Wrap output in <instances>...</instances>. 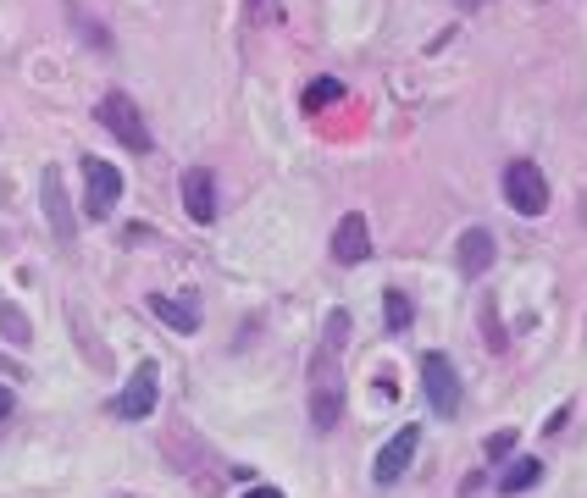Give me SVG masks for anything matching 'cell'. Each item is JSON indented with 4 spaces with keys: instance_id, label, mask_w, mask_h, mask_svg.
<instances>
[{
    "instance_id": "4fadbf2b",
    "label": "cell",
    "mask_w": 587,
    "mask_h": 498,
    "mask_svg": "<svg viewBox=\"0 0 587 498\" xmlns=\"http://www.w3.org/2000/svg\"><path fill=\"white\" fill-rule=\"evenodd\" d=\"M538 482H543V465H538V460H516L510 471H504L499 493H510V498H516V493H532Z\"/></svg>"
},
{
    "instance_id": "6da1fadb",
    "label": "cell",
    "mask_w": 587,
    "mask_h": 498,
    "mask_svg": "<svg viewBox=\"0 0 587 498\" xmlns=\"http://www.w3.org/2000/svg\"><path fill=\"white\" fill-rule=\"evenodd\" d=\"M421 399L432 404L438 421H455L460 404H466V382H460L455 360H449L444 349H427V355H421Z\"/></svg>"
},
{
    "instance_id": "8992f818",
    "label": "cell",
    "mask_w": 587,
    "mask_h": 498,
    "mask_svg": "<svg viewBox=\"0 0 587 498\" xmlns=\"http://www.w3.org/2000/svg\"><path fill=\"white\" fill-rule=\"evenodd\" d=\"M504 205L516 216H543L549 211V183L532 161H510L504 166Z\"/></svg>"
},
{
    "instance_id": "52a82bcc",
    "label": "cell",
    "mask_w": 587,
    "mask_h": 498,
    "mask_svg": "<svg viewBox=\"0 0 587 498\" xmlns=\"http://www.w3.org/2000/svg\"><path fill=\"white\" fill-rule=\"evenodd\" d=\"M416 443H421V427H399L394 438L383 443V454H377V465H372V482H377V487H394L399 476L410 471V460H416Z\"/></svg>"
},
{
    "instance_id": "d6986e66",
    "label": "cell",
    "mask_w": 587,
    "mask_h": 498,
    "mask_svg": "<svg viewBox=\"0 0 587 498\" xmlns=\"http://www.w3.org/2000/svg\"><path fill=\"white\" fill-rule=\"evenodd\" d=\"M277 6H283V0H244V12H250V23H272V17H277Z\"/></svg>"
},
{
    "instance_id": "7c38bea8",
    "label": "cell",
    "mask_w": 587,
    "mask_h": 498,
    "mask_svg": "<svg viewBox=\"0 0 587 498\" xmlns=\"http://www.w3.org/2000/svg\"><path fill=\"white\" fill-rule=\"evenodd\" d=\"M150 316H161L172 332H200V316H194V305H178V299H161V294H150Z\"/></svg>"
},
{
    "instance_id": "7402d4cb",
    "label": "cell",
    "mask_w": 587,
    "mask_h": 498,
    "mask_svg": "<svg viewBox=\"0 0 587 498\" xmlns=\"http://www.w3.org/2000/svg\"><path fill=\"white\" fill-rule=\"evenodd\" d=\"M565 421H571V410H554V415H549V421H543V432H549V438H554V432H560V427H565Z\"/></svg>"
},
{
    "instance_id": "7a4b0ae2",
    "label": "cell",
    "mask_w": 587,
    "mask_h": 498,
    "mask_svg": "<svg viewBox=\"0 0 587 498\" xmlns=\"http://www.w3.org/2000/svg\"><path fill=\"white\" fill-rule=\"evenodd\" d=\"M338 415H344V377H338V355L316 349V366H311V427L316 432H333Z\"/></svg>"
},
{
    "instance_id": "ba28073f",
    "label": "cell",
    "mask_w": 587,
    "mask_h": 498,
    "mask_svg": "<svg viewBox=\"0 0 587 498\" xmlns=\"http://www.w3.org/2000/svg\"><path fill=\"white\" fill-rule=\"evenodd\" d=\"M333 261L338 266H366L372 261V227H366L360 211H349L344 222L333 227Z\"/></svg>"
},
{
    "instance_id": "9c48e42d",
    "label": "cell",
    "mask_w": 587,
    "mask_h": 498,
    "mask_svg": "<svg viewBox=\"0 0 587 498\" xmlns=\"http://www.w3.org/2000/svg\"><path fill=\"white\" fill-rule=\"evenodd\" d=\"M39 200H45L50 233H56V238H72V233H78V222H72V205H67V183H61V166H45V172H39Z\"/></svg>"
},
{
    "instance_id": "9a60e30c",
    "label": "cell",
    "mask_w": 587,
    "mask_h": 498,
    "mask_svg": "<svg viewBox=\"0 0 587 498\" xmlns=\"http://www.w3.org/2000/svg\"><path fill=\"white\" fill-rule=\"evenodd\" d=\"M344 100V83L338 78H311V89H305V111H327Z\"/></svg>"
},
{
    "instance_id": "cb8c5ba5",
    "label": "cell",
    "mask_w": 587,
    "mask_h": 498,
    "mask_svg": "<svg viewBox=\"0 0 587 498\" xmlns=\"http://www.w3.org/2000/svg\"><path fill=\"white\" fill-rule=\"evenodd\" d=\"M0 371H12V377H17V371H23V366H17V360H6V355H0Z\"/></svg>"
},
{
    "instance_id": "603a6c76",
    "label": "cell",
    "mask_w": 587,
    "mask_h": 498,
    "mask_svg": "<svg viewBox=\"0 0 587 498\" xmlns=\"http://www.w3.org/2000/svg\"><path fill=\"white\" fill-rule=\"evenodd\" d=\"M244 498H283V493H277V487H250Z\"/></svg>"
},
{
    "instance_id": "2e32d148",
    "label": "cell",
    "mask_w": 587,
    "mask_h": 498,
    "mask_svg": "<svg viewBox=\"0 0 587 498\" xmlns=\"http://www.w3.org/2000/svg\"><path fill=\"white\" fill-rule=\"evenodd\" d=\"M349 344V310L338 305V310H327V327H322V349L327 355H338V349Z\"/></svg>"
},
{
    "instance_id": "5bb4252c",
    "label": "cell",
    "mask_w": 587,
    "mask_h": 498,
    "mask_svg": "<svg viewBox=\"0 0 587 498\" xmlns=\"http://www.w3.org/2000/svg\"><path fill=\"white\" fill-rule=\"evenodd\" d=\"M383 321H388V332H410V321H416V305H410V294L388 288V294H383Z\"/></svg>"
},
{
    "instance_id": "e0dca14e",
    "label": "cell",
    "mask_w": 587,
    "mask_h": 498,
    "mask_svg": "<svg viewBox=\"0 0 587 498\" xmlns=\"http://www.w3.org/2000/svg\"><path fill=\"white\" fill-rule=\"evenodd\" d=\"M0 338H12V344H28V338H34V327L23 321V310L6 305V299H0Z\"/></svg>"
},
{
    "instance_id": "d4e9b609",
    "label": "cell",
    "mask_w": 587,
    "mask_h": 498,
    "mask_svg": "<svg viewBox=\"0 0 587 498\" xmlns=\"http://www.w3.org/2000/svg\"><path fill=\"white\" fill-rule=\"evenodd\" d=\"M460 6H466V12H477V6H482V0H460Z\"/></svg>"
},
{
    "instance_id": "277c9868",
    "label": "cell",
    "mask_w": 587,
    "mask_h": 498,
    "mask_svg": "<svg viewBox=\"0 0 587 498\" xmlns=\"http://www.w3.org/2000/svg\"><path fill=\"white\" fill-rule=\"evenodd\" d=\"M161 404V366L156 360H139L133 366V377L117 388V399H111V415L117 421H144V415H156Z\"/></svg>"
},
{
    "instance_id": "ffe728a7",
    "label": "cell",
    "mask_w": 587,
    "mask_h": 498,
    "mask_svg": "<svg viewBox=\"0 0 587 498\" xmlns=\"http://www.w3.org/2000/svg\"><path fill=\"white\" fill-rule=\"evenodd\" d=\"M482 332H488V344H493V349H504V327H499V310H493V305L482 310Z\"/></svg>"
},
{
    "instance_id": "ac0fdd59",
    "label": "cell",
    "mask_w": 587,
    "mask_h": 498,
    "mask_svg": "<svg viewBox=\"0 0 587 498\" xmlns=\"http://www.w3.org/2000/svg\"><path fill=\"white\" fill-rule=\"evenodd\" d=\"M516 449H521V443H516V432H510V427H504V432H493V438H488V460H493V465H504Z\"/></svg>"
},
{
    "instance_id": "5b68a950",
    "label": "cell",
    "mask_w": 587,
    "mask_h": 498,
    "mask_svg": "<svg viewBox=\"0 0 587 498\" xmlns=\"http://www.w3.org/2000/svg\"><path fill=\"white\" fill-rule=\"evenodd\" d=\"M122 189H128V178H122L117 166L100 161V155H84V216L89 222H106L117 211Z\"/></svg>"
},
{
    "instance_id": "44dd1931",
    "label": "cell",
    "mask_w": 587,
    "mask_h": 498,
    "mask_svg": "<svg viewBox=\"0 0 587 498\" xmlns=\"http://www.w3.org/2000/svg\"><path fill=\"white\" fill-rule=\"evenodd\" d=\"M12 410H17V393L6 388V382H0V421H6V415H12Z\"/></svg>"
},
{
    "instance_id": "8fae6325",
    "label": "cell",
    "mask_w": 587,
    "mask_h": 498,
    "mask_svg": "<svg viewBox=\"0 0 587 498\" xmlns=\"http://www.w3.org/2000/svg\"><path fill=\"white\" fill-rule=\"evenodd\" d=\"M455 261H460V272H466V277L493 272V233H488V227H466V233H460Z\"/></svg>"
},
{
    "instance_id": "3957f363",
    "label": "cell",
    "mask_w": 587,
    "mask_h": 498,
    "mask_svg": "<svg viewBox=\"0 0 587 498\" xmlns=\"http://www.w3.org/2000/svg\"><path fill=\"white\" fill-rule=\"evenodd\" d=\"M95 117H100V128L117 133V144H122V150H133V155H144L150 144H156V139H150V128H144V117H139V106H133V95H122V89H106V95H100Z\"/></svg>"
},
{
    "instance_id": "30bf717a",
    "label": "cell",
    "mask_w": 587,
    "mask_h": 498,
    "mask_svg": "<svg viewBox=\"0 0 587 498\" xmlns=\"http://www.w3.org/2000/svg\"><path fill=\"white\" fill-rule=\"evenodd\" d=\"M183 211H189V222H200V227L216 222V178L205 172V166H189V172H183Z\"/></svg>"
}]
</instances>
